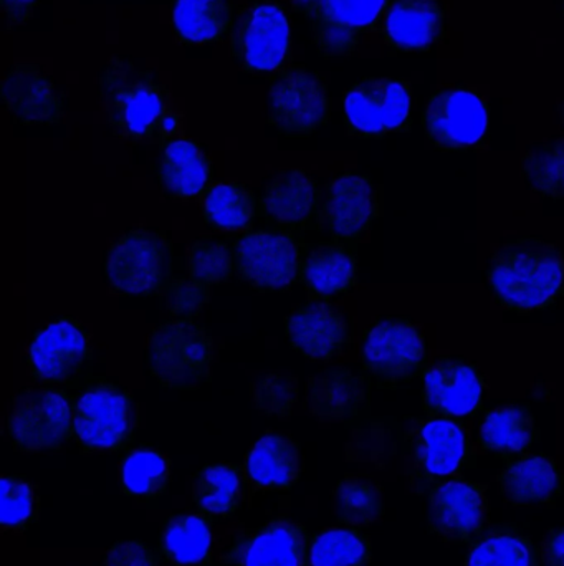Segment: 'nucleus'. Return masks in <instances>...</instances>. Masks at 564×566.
I'll list each match as a JSON object with an SVG mask.
<instances>
[{"label": "nucleus", "mask_w": 564, "mask_h": 566, "mask_svg": "<svg viewBox=\"0 0 564 566\" xmlns=\"http://www.w3.org/2000/svg\"><path fill=\"white\" fill-rule=\"evenodd\" d=\"M467 566H542L540 555L529 538L517 535H492L477 544Z\"/></svg>", "instance_id": "nucleus-38"}, {"label": "nucleus", "mask_w": 564, "mask_h": 566, "mask_svg": "<svg viewBox=\"0 0 564 566\" xmlns=\"http://www.w3.org/2000/svg\"><path fill=\"white\" fill-rule=\"evenodd\" d=\"M381 33L396 52H426L446 33V10L440 0H393Z\"/></svg>", "instance_id": "nucleus-22"}, {"label": "nucleus", "mask_w": 564, "mask_h": 566, "mask_svg": "<svg viewBox=\"0 0 564 566\" xmlns=\"http://www.w3.org/2000/svg\"><path fill=\"white\" fill-rule=\"evenodd\" d=\"M560 123H562V128L564 129V99L560 103Z\"/></svg>", "instance_id": "nucleus-46"}, {"label": "nucleus", "mask_w": 564, "mask_h": 566, "mask_svg": "<svg viewBox=\"0 0 564 566\" xmlns=\"http://www.w3.org/2000/svg\"><path fill=\"white\" fill-rule=\"evenodd\" d=\"M310 547L304 525L280 517L238 537L224 560L232 566H308Z\"/></svg>", "instance_id": "nucleus-16"}, {"label": "nucleus", "mask_w": 564, "mask_h": 566, "mask_svg": "<svg viewBox=\"0 0 564 566\" xmlns=\"http://www.w3.org/2000/svg\"><path fill=\"white\" fill-rule=\"evenodd\" d=\"M310 22L317 52L324 59L350 56L376 29L393 0H291Z\"/></svg>", "instance_id": "nucleus-6"}, {"label": "nucleus", "mask_w": 564, "mask_h": 566, "mask_svg": "<svg viewBox=\"0 0 564 566\" xmlns=\"http://www.w3.org/2000/svg\"><path fill=\"white\" fill-rule=\"evenodd\" d=\"M483 385L479 373L459 359H437L424 375V409L440 418L472 415L482 402Z\"/></svg>", "instance_id": "nucleus-21"}, {"label": "nucleus", "mask_w": 564, "mask_h": 566, "mask_svg": "<svg viewBox=\"0 0 564 566\" xmlns=\"http://www.w3.org/2000/svg\"><path fill=\"white\" fill-rule=\"evenodd\" d=\"M156 176L164 191L174 199H195L209 191L212 161L199 143L169 139Z\"/></svg>", "instance_id": "nucleus-23"}, {"label": "nucleus", "mask_w": 564, "mask_h": 566, "mask_svg": "<svg viewBox=\"0 0 564 566\" xmlns=\"http://www.w3.org/2000/svg\"><path fill=\"white\" fill-rule=\"evenodd\" d=\"M103 566H159L151 548L141 542H118L105 555Z\"/></svg>", "instance_id": "nucleus-43"}, {"label": "nucleus", "mask_w": 564, "mask_h": 566, "mask_svg": "<svg viewBox=\"0 0 564 566\" xmlns=\"http://www.w3.org/2000/svg\"><path fill=\"white\" fill-rule=\"evenodd\" d=\"M318 205L320 191L313 176L304 169H285L268 179L258 211L284 232H298L318 218Z\"/></svg>", "instance_id": "nucleus-20"}, {"label": "nucleus", "mask_w": 564, "mask_h": 566, "mask_svg": "<svg viewBox=\"0 0 564 566\" xmlns=\"http://www.w3.org/2000/svg\"><path fill=\"white\" fill-rule=\"evenodd\" d=\"M235 259L232 248L224 242H214L211 239L195 241L189 255V277L202 285H219L231 281L234 275Z\"/></svg>", "instance_id": "nucleus-39"}, {"label": "nucleus", "mask_w": 564, "mask_h": 566, "mask_svg": "<svg viewBox=\"0 0 564 566\" xmlns=\"http://www.w3.org/2000/svg\"><path fill=\"white\" fill-rule=\"evenodd\" d=\"M350 135L381 138L411 125V88L394 78H364L354 83L343 99Z\"/></svg>", "instance_id": "nucleus-9"}, {"label": "nucleus", "mask_w": 564, "mask_h": 566, "mask_svg": "<svg viewBox=\"0 0 564 566\" xmlns=\"http://www.w3.org/2000/svg\"><path fill=\"white\" fill-rule=\"evenodd\" d=\"M235 10L232 0H174L172 29L188 46L219 42L232 32Z\"/></svg>", "instance_id": "nucleus-26"}, {"label": "nucleus", "mask_w": 564, "mask_h": 566, "mask_svg": "<svg viewBox=\"0 0 564 566\" xmlns=\"http://www.w3.org/2000/svg\"><path fill=\"white\" fill-rule=\"evenodd\" d=\"M2 102L20 125H56L65 115L66 102L52 76L36 63H17L2 80Z\"/></svg>", "instance_id": "nucleus-15"}, {"label": "nucleus", "mask_w": 564, "mask_h": 566, "mask_svg": "<svg viewBox=\"0 0 564 566\" xmlns=\"http://www.w3.org/2000/svg\"><path fill=\"white\" fill-rule=\"evenodd\" d=\"M174 248L158 229L135 228L116 239L105 254L103 274L118 295L151 296L171 281Z\"/></svg>", "instance_id": "nucleus-4"}, {"label": "nucleus", "mask_w": 564, "mask_h": 566, "mask_svg": "<svg viewBox=\"0 0 564 566\" xmlns=\"http://www.w3.org/2000/svg\"><path fill=\"white\" fill-rule=\"evenodd\" d=\"M371 544L354 528H328L313 538L308 566H370Z\"/></svg>", "instance_id": "nucleus-36"}, {"label": "nucleus", "mask_w": 564, "mask_h": 566, "mask_svg": "<svg viewBox=\"0 0 564 566\" xmlns=\"http://www.w3.org/2000/svg\"><path fill=\"white\" fill-rule=\"evenodd\" d=\"M211 363V336L192 319L164 322L149 336V371L162 388L178 391L198 388L207 379Z\"/></svg>", "instance_id": "nucleus-5"}, {"label": "nucleus", "mask_w": 564, "mask_h": 566, "mask_svg": "<svg viewBox=\"0 0 564 566\" xmlns=\"http://www.w3.org/2000/svg\"><path fill=\"white\" fill-rule=\"evenodd\" d=\"M99 99L113 133L128 142L169 139L178 133L171 92L158 73L132 60H109L98 80Z\"/></svg>", "instance_id": "nucleus-1"}, {"label": "nucleus", "mask_w": 564, "mask_h": 566, "mask_svg": "<svg viewBox=\"0 0 564 566\" xmlns=\"http://www.w3.org/2000/svg\"><path fill=\"white\" fill-rule=\"evenodd\" d=\"M7 436L17 449H58L73 438L72 396L58 389L23 388L10 399Z\"/></svg>", "instance_id": "nucleus-7"}, {"label": "nucleus", "mask_w": 564, "mask_h": 566, "mask_svg": "<svg viewBox=\"0 0 564 566\" xmlns=\"http://www.w3.org/2000/svg\"><path fill=\"white\" fill-rule=\"evenodd\" d=\"M212 531L207 518L175 514L166 521L159 537L161 555L174 566H199L211 557Z\"/></svg>", "instance_id": "nucleus-30"}, {"label": "nucleus", "mask_w": 564, "mask_h": 566, "mask_svg": "<svg viewBox=\"0 0 564 566\" xmlns=\"http://www.w3.org/2000/svg\"><path fill=\"white\" fill-rule=\"evenodd\" d=\"M244 472L258 491H290L300 475L297 442L284 434H265L245 458Z\"/></svg>", "instance_id": "nucleus-24"}, {"label": "nucleus", "mask_w": 564, "mask_h": 566, "mask_svg": "<svg viewBox=\"0 0 564 566\" xmlns=\"http://www.w3.org/2000/svg\"><path fill=\"white\" fill-rule=\"evenodd\" d=\"M258 202L254 192L241 182H217L209 188L204 219L212 229L237 231L254 222Z\"/></svg>", "instance_id": "nucleus-33"}, {"label": "nucleus", "mask_w": 564, "mask_h": 566, "mask_svg": "<svg viewBox=\"0 0 564 566\" xmlns=\"http://www.w3.org/2000/svg\"><path fill=\"white\" fill-rule=\"evenodd\" d=\"M540 565L564 566V528L552 532L540 551Z\"/></svg>", "instance_id": "nucleus-44"}, {"label": "nucleus", "mask_w": 564, "mask_h": 566, "mask_svg": "<svg viewBox=\"0 0 564 566\" xmlns=\"http://www.w3.org/2000/svg\"><path fill=\"white\" fill-rule=\"evenodd\" d=\"M244 472L232 464L207 465L195 475L192 499L205 517L227 518L241 507Z\"/></svg>", "instance_id": "nucleus-31"}, {"label": "nucleus", "mask_w": 564, "mask_h": 566, "mask_svg": "<svg viewBox=\"0 0 564 566\" xmlns=\"http://www.w3.org/2000/svg\"><path fill=\"white\" fill-rule=\"evenodd\" d=\"M268 105V123L288 136L311 135L330 116L327 83L301 69L284 70L275 76Z\"/></svg>", "instance_id": "nucleus-11"}, {"label": "nucleus", "mask_w": 564, "mask_h": 566, "mask_svg": "<svg viewBox=\"0 0 564 566\" xmlns=\"http://www.w3.org/2000/svg\"><path fill=\"white\" fill-rule=\"evenodd\" d=\"M500 488L512 505L550 504L563 492V479L552 459L529 455L507 465Z\"/></svg>", "instance_id": "nucleus-28"}, {"label": "nucleus", "mask_w": 564, "mask_h": 566, "mask_svg": "<svg viewBox=\"0 0 564 566\" xmlns=\"http://www.w3.org/2000/svg\"><path fill=\"white\" fill-rule=\"evenodd\" d=\"M522 171L533 191L564 199V138L526 149Z\"/></svg>", "instance_id": "nucleus-37"}, {"label": "nucleus", "mask_w": 564, "mask_h": 566, "mask_svg": "<svg viewBox=\"0 0 564 566\" xmlns=\"http://www.w3.org/2000/svg\"><path fill=\"white\" fill-rule=\"evenodd\" d=\"M337 517L348 527H368L384 514L381 489L366 479L347 475L334 489Z\"/></svg>", "instance_id": "nucleus-35"}, {"label": "nucleus", "mask_w": 564, "mask_h": 566, "mask_svg": "<svg viewBox=\"0 0 564 566\" xmlns=\"http://www.w3.org/2000/svg\"><path fill=\"white\" fill-rule=\"evenodd\" d=\"M166 306L175 318L192 319L209 302V286L192 281L191 277L171 279L166 286Z\"/></svg>", "instance_id": "nucleus-42"}, {"label": "nucleus", "mask_w": 564, "mask_h": 566, "mask_svg": "<svg viewBox=\"0 0 564 566\" xmlns=\"http://www.w3.org/2000/svg\"><path fill=\"white\" fill-rule=\"evenodd\" d=\"M424 132L443 151H464L486 136L489 106L469 88L437 90L423 113Z\"/></svg>", "instance_id": "nucleus-10"}, {"label": "nucleus", "mask_w": 564, "mask_h": 566, "mask_svg": "<svg viewBox=\"0 0 564 566\" xmlns=\"http://www.w3.org/2000/svg\"><path fill=\"white\" fill-rule=\"evenodd\" d=\"M426 359V343L407 319H381L363 336V366L381 385L409 381Z\"/></svg>", "instance_id": "nucleus-13"}, {"label": "nucleus", "mask_w": 564, "mask_h": 566, "mask_svg": "<svg viewBox=\"0 0 564 566\" xmlns=\"http://www.w3.org/2000/svg\"><path fill=\"white\" fill-rule=\"evenodd\" d=\"M232 252L242 281L260 292L294 285L300 275V244L291 232H248L232 244Z\"/></svg>", "instance_id": "nucleus-12"}, {"label": "nucleus", "mask_w": 564, "mask_h": 566, "mask_svg": "<svg viewBox=\"0 0 564 566\" xmlns=\"http://www.w3.org/2000/svg\"><path fill=\"white\" fill-rule=\"evenodd\" d=\"M252 398L258 411L287 418L298 399V379L278 373L262 375L252 386Z\"/></svg>", "instance_id": "nucleus-41"}, {"label": "nucleus", "mask_w": 564, "mask_h": 566, "mask_svg": "<svg viewBox=\"0 0 564 566\" xmlns=\"http://www.w3.org/2000/svg\"><path fill=\"white\" fill-rule=\"evenodd\" d=\"M39 497L35 488L22 479L3 475L0 481V525L6 531H25L36 521Z\"/></svg>", "instance_id": "nucleus-40"}, {"label": "nucleus", "mask_w": 564, "mask_h": 566, "mask_svg": "<svg viewBox=\"0 0 564 566\" xmlns=\"http://www.w3.org/2000/svg\"><path fill=\"white\" fill-rule=\"evenodd\" d=\"M169 478L171 461L155 449H136L123 461L121 485L129 497H159L164 494Z\"/></svg>", "instance_id": "nucleus-34"}, {"label": "nucleus", "mask_w": 564, "mask_h": 566, "mask_svg": "<svg viewBox=\"0 0 564 566\" xmlns=\"http://www.w3.org/2000/svg\"><path fill=\"white\" fill-rule=\"evenodd\" d=\"M377 191L366 176L344 172L327 186L318 218L337 241H357L377 216Z\"/></svg>", "instance_id": "nucleus-17"}, {"label": "nucleus", "mask_w": 564, "mask_h": 566, "mask_svg": "<svg viewBox=\"0 0 564 566\" xmlns=\"http://www.w3.org/2000/svg\"><path fill=\"white\" fill-rule=\"evenodd\" d=\"M489 283L513 312L546 308L564 292V255L542 239H512L492 255Z\"/></svg>", "instance_id": "nucleus-2"}, {"label": "nucleus", "mask_w": 564, "mask_h": 566, "mask_svg": "<svg viewBox=\"0 0 564 566\" xmlns=\"http://www.w3.org/2000/svg\"><path fill=\"white\" fill-rule=\"evenodd\" d=\"M467 438L459 424L447 418L434 419L417 431V464L430 478L457 474L467 459Z\"/></svg>", "instance_id": "nucleus-27"}, {"label": "nucleus", "mask_w": 564, "mask_h": 566, "mask_svg": "<svg viewBox=\"0 0 564 566\" xmlns=\"http://www.w3.org/2000/svg\"><path fill=\"white\" fill-rule=\"evenodd\" d=\"M536 439L533 416L522 408H500L487 412L479 429L483 451L515 455L526 451Z\"/></svg>", "instance_id": "nucleus-32"}, {"label": "nucleus", "mask_w": 564, "mask_h": 566, "mask_svg": "<svg viewBox=\"0 0 564 566\" xmlns=\"http://www.w3.org/2000/svg\"><path fill=\"white\" fill-rule=\"evenodd\" d=\"M366 401L363 378L348 369H328L307 382L308 411L323 421H343L360 411Z\"/></svg>", "instance_id": "nucleus-25"}, {"label": "nucleus", "mask_w": 564, "mask_h": 566, "mask_svg": "<svg viewBox=\"0 0 564 566\" xmlns=\"http://www.w3.org/2000/svg\"><path fill=\"white\" fill-rule=\"evenodd\" d=\"M89 358V333L70 316L53 319L29 345L30 373L42 385H63L75 378Z\"/></svg>", "instance_id": "nucleus-14"}, {"label": "nucleus", "mask_w": 564, "mask_h": 566, "mask_svg": "<svg viewBox=\"0 0 564 566\" xmlns=\"http://www.w3.org/2000/svg\"><path fill=\"white\" fill-rule=\"evenodd\" d=\"M357 269V258L350 249L323 244L301 262L300 279L311 296L328 300L353 289Z\"/></svg>", "instance_id": "nucleus-29"}, {"label": "nucleus", "mask_w": 564, "mask_h": 566, "mask_svg": "<svg viewBox=\"0 0 564 566\" xmlns=\"http://www.w3.org/2000/svg\"><path fill=\"white\" fill-rule=\"evenodd\" d=\"M73 438L85 452L121 451L139 426L131 392L105 379H93L72 396Z\"/></svg>", "instance_id": "nucleus-3"}, {"label": "nucleus", "mask_w": 564, "mask_h": 566, "mask_svg": "<svg viewBox=\"0 0 564 566\" xmlns=\"http://www.w3.org/2000/svg\"><path fill=\"white\" fill-rule=\"evenodd\" d=\"M39 3L40 0H0L3 17L9 23H25Z\"/></svg>", "instance_id": "nucleus-45"}, {"label": "nucleus", "mask_w": 564, "mask_h": 566, "mask_svg": "<svg viewBox=\"0 0 564 566\" xmlns=\"http://www.w3.org/2000/svg\"><path fill=\"white\" fill-rule=\"evenodd\" d=\"M285 333L295 352L313 361L337 358L350 343L347 315L327 302H310L285 318Z\"/></svg>", "instance_id": "nucleus-19"}, {"label": "nucleus", "mask_w": 564, "mask_h": 566, "mask_svg": "<svg viewBox=\"0 0 564 566\" xmlns=\"http://www.w3.org/2000/svg\"><path fill=\"white\" fill-rule=\"evenodd\" d=\"M290 22L275 0L251 3L232 32L231 56L244 72H278L290 60Z\"/></svg>", "instance_id": "nucleus-8"}, {"label": "nucleus", "mask_w": 564, "mask_h": 566, "mask_svg": "<svg viewBox=\"0 0 564 566\" xmlns=\"http://www.w3.org/2000/svg\"><path fill=\"white\" fill-rule=\"evenodd\" d=\"M487 512L486 488L454 479L439 485L430 495V531L444 541L466 544L482 531Z\"/></svg>", "instance_id": "nucleus-18"}]
</instances>
